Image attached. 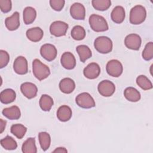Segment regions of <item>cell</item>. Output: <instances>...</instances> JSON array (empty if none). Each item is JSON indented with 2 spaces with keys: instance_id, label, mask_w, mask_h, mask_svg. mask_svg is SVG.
<instances>
[{
  "instance_id": "24",
  "label": "cell",
  "mask_w": 153,
  "mask_h": 153,
  "mask_svg": "<svg viewBox=\"0 0 153 153\" xmlns=\"http://www.w3.org/2000/svg\"><path fill=\"white\" fill-rule=\"evenodd\" d=\"M36 17V11L35 8L32 7H26L23 12V18L24 23L26 25L32 23Z\"/></svg>"
},
{
  "instance_id": "13",
  "label": "cell",
  "mask_w": 153,
  "mask_h": 153,
  "mask_svg": "<svg viewBox=\"0 0 153 153\" xmlns=\"http://www.w3.org/2000/svg\"><path fill=\"white\" fill-rule=\"evenodd\" d=\"M100 73L99 65L94 62L89 63L83 71L84 75L88 79H93L99 76Z\"/></svg>"
},
{
  "instance_id": "29",
  "label": "cell",
  "mask_w": 153,
  "mask_h": 153,
  "mask_svg": "<svg viewBox=\"0 0 153 153\" xmlns=\"http://www.w3.org/2000/svg\"><path fill=\"white\" fill-rule=\"evenodd\" d=\"M10 131L17 138L21 139L25 135L27 131V128L21 124H16L11 126Z\"/></svg>"
},
{
  "instance_id": "10",
  "label": "cell",
  "mask_w": 153,
  "mask_h": 153,
  "mask_svg": "<svg viewBox=\"0 0 153 153\" xmlns=\"http://www.w3.org/2000/svg\"><path fill=\"white\" fill-rule=\"evenodd\" d=\"M141 43L140 36L136 33L128 35L124 39V44L126 47L133 50H138L140 47Z\"/></svg>"
},
{
  "instance_id": "36",
  "label": "cell",
  "mask_w": 153,
  "mask_h": 153,
  "mask_svg": "<svg viewBox=\"0 0 153 153\" xmlns=\"http://www.w3.org/2000/svg\"><path fill=\"white\" fill-rule=\"evenodd\" d=\"M65 1L63 0H50V5L51 7L55 11H61L64 5Z\"/></svg>"
},
{
  "instance_id": "19",
  "label": "cell",
  "mask_w": 153,
  "mask_h": 153,
  "mask_svg": "<svg viewBox=\"0 0 153 153\" xmlns=\"http://www.w3.org/2000/svg\"><path fill=\"white\" fill-rule=\"evenodd\" d=\"M2 113L4 117L11 120H18L20 118L21 116V112L19 108L15 105L9 108H4L2 110Z\"/></svg>"
},
{
  "instance_id": "37",
  "label": "cell",
  "mask_w": 153,
  "mask_h": 153,
  "mask_svg": "<svg viewBox=\"0 0 153 153\" xmlns=\"http://www.w3.org/2000/svg\"><path fill=\"white\" fill-rule=\"evenodd\" d=\"M0 8L2 12L6 13L11 11L12 4L10 0H0Z\"/></svg>"
},
{
  "instance_id": "17",
  "label": "cell",
  "mask_w": 153,
  "mask_h": 153,
  "mask_svg": "<svg viewBox=\"0 0 153 153\" xmlns=\"http://www.w3.org/2000/svg\"><path fill=\"white\" fill-rule=\"evenodd\" d=\"M59 88L65 94L71 93L75 88V83L70 78H65L59 82Z\"/></svg>"
},
{
  "instance_id": "18",
  "label": "cell",
  "mask_w": 153,
  "mask_h": 153,
  "mask_svg": "<svg viewBox=\"0 0 153 153\" xmlns=\"http://www.w3.org/2000/svg\"><path fill=\"white\" fill-rule=\"evenodd\" d=\"M26 35L30 41L36 42L42 39L44 35V32L40 27H35L27 30Z\"/></svg>"
},
{
  "instance_id": "14",
  "label": "cell",
  "mask_w": 153,
  "mask_h": 153,
  "mask_svg": "<svg viewBox=\"0 0 153 153\" xmlns=\"http://www.w3.org/2000/svg\"><path fill=\"white\" fill-rule=\"evenodd\" d=\"M20 90L22 94L29 99L34 98L38 92V88L36 85L29 82L23 83L20 86Z\"/></svg>"
},
{
  "instance_id": "22",
  "label": "cell",
  "mask_w": 153,
  "mask_h": 153,
  "mask_svg": "<svg viewBox=\"0 0 153 153\" xmlns=\"http://www.w3.org/2000/svg\"><path fill=\"white\" fill-rule=\"evenodd\" d=\"M16 97V92L11 88H7L0 93L1 102L4 104H9L14 102Z\"/></svg>"
},
{
  "instance_id": "5",
  "label": "cell",
  "mask_w": 153,
  "mask_h": 153,
  "mask_svg": "<svg viewBox=\"0 0 153 153\" xmlns=\"http://www.w3.org/2000/svg\"><path fill=\"white\" fill-rule=\"evenodd\" d=\"M75 102L79 107L84 109H90L95 106L94 99L86 92L79 94L75 98Z\"/></svg>"
},
{
  "instance_id": "30",
  "label": "cell",
  "mask_w": 153,
  "mask_h": 153,
  "mask_svg": "<svg viewBox=\"0 0 153 153\" xmlns=\"http://www.w3.org/2000/svg\"><path fill=\"white\" fill-rule=\"evenodd\" d=\"M72 38L76 41L82 40L85 36V30L83 27L79 25L75 26L71 30Z\"/></svg>"
},
{
  "instance_id": "20",
  "label": "cell",
  "mask_w": 153,
  "mask_h": 153,
  "mask_svg": "<svg viewBox=\"0 0 153 153\" xmlns=\"http://www.w3.org/2000/svg\"><path fill=\"white\" fill-rule=\"evenodd\" d=\"M72 112L71 108L67 105H62L59 108L57 111V117L62 122L69 121L72 117Z\"/></svg>"
},
{
  "instance_id": "16",
  "label": "cell",
  "mask_w": 153,
  "mask_h": 153,
  "mask_svg": "<svg viewBox=\"0 0 153 153\" xmlns=\"http://www.w3.org/2000/svg\"><path fill=\"white\" fill-rule=\"evenodd\" d=\"M20 15L17 11L14 12L10 17L6 18L5 25L6 27L11 31L15 30L20 26Z\"/></svg>"
},
{
  "instance_id": "23",
  "label": "cell",
  "mask_w": 153,
  "mask_h": 153,
  "mask_svg": "<svg viewBox=\"0 0 153 153\" xmlns=\"http://www.w3.org/2000/svg\"><path fill=\"white\" fill-rule=\"evenodd\" d=\"M124 95L126 99L130 102H136L140 99V93L134 87H129L126 88L124 90Z\"/></svg>"
},
{
  "instance_id": "26",
  "label": "cell",
  "mask_w": 153,
  "mask_h": 153,
  "mask_svg": "<svg viewBox=\"0 0 153 153\" xmlns=\"http://www.w3.org/2000/svg\"><path fill=\"white\" fill-rule=\"evenodd\" d=\"M22 150L24 153H36L37 149L35 138L29 137L25 140L22 145Z\"/></svg>"
},
{
  "instance_id": "6",
  "label": "cell",
  "mask_w": 153,
  "mask_h": 153,
  "mask_svg": "<svg viewBox=\"0 0 153 153\" xmlns=\"http://www.w3.org/2000/svg\"><path fill=\"white\" fill-rule=\"evenodd\" d=\"M107 73L111 76L118 77L123 71V67L121 63L116 59L109 60L106 66Z\"/></svg>"
},
{
  "instance_id": "28",
  "label": "cell",
  "mask_w": 153,
  "mask_h": 153,
  "mask_svg": "<svg viewBox=\"0 0 153 153\" xmlns=\"http://www.w3.org/2000/svg\"><path fill=\"white\" fill-rule=\"evenodd\" d=\"M38 139L42 149L44 151L47 150L51 143V137L50 134L45 131L40 132L38 134Z\"/></svg>"
},
{
  "instance_id": "7",
  "label": "cell",
  "mask_w": 153,
  "mask_h": 153,
  "mask_svg": "<svg viewBox=\"0 0 153 153\" xmlns=\"http://www.w3.org/2000/svg\"><path fill=\"white\" fill-rule=\"evenodd\" d=\"M68 29V25L62 21H55L50 26V32L51 35L56 36H62L66 35Z\"/></svg>"
},
{
  "instance_id": "32",
  "label": "cell",
  "mask_w": 153,
  "mask_h": 153,
  "mask_svg": "<svg viewBox=\"0 0 153 153\" xmlns=\"http://www.w3.org/2000/svg\"><path fill=\"white\" fill-rule=\"evenodd\" d=\"M136 83L144 90H148L152 88V82L146 76L143 75H140L137 77Z\"/></svg>"
},
{
  "instance_id": "27",
  "label": "cell",
  "mask_w": 153,
  "mask_h": 153,
  "mask_svg": "<svg viewBox=\"0 0 153 153\" xmlns=\"http://www.w3.org/2000/svg\"><path fill=\"white\" fill-rule=\"evenodd\" d=\"M39 106L44 111H49L53 105V100L47 94H42L39 99Z\"/></svg>"
},
{
  "instance_id": "34",
  "label": "cell",
  "mask_w": 153,
  "mask_h": 153,
  "mask_svg": "<svg viewBox=\"0 0 153 153\" xmlns=\"http://www.w3.org/2000/svg\"><path fill=\"white\" fill-rule=\"evenodd\" d=\"M142 57L145 60H150L153 57V43L152 42H148L142 52Z\"/></svg>"
},
{
  "instance_id": "31",
  "label": "cell",
  "mask_w": 153,
  "mask_h": 153,
  "mask_svg": "<svg viewBox=\"0 0 153 153\" xmlns=\"http://www.w3.org/2000/svg\"><path fill=\"white\" fill-rule=\"evenodd\" d=\"M1 146L7 150H14L17 147L16 141L11 136H7L1 140Z\"/></svg>"
},
{
  "instance_id": "2",
  "label": "cell",
  "mask_w": 153,
  "mask_h": 153,
  "mask_svg": "<svg viewBox=\"0 0 153 153\" xmlns=\"http://www.w3.org/2000/svg\"><path fill=\"white\" fill-rule=\"evenodd\" d=\"M146 17L145 8L140 5L133 7L130 12V22L133 25H140L142 23Z\"/></svg>"
},
{
  "instance_id": "21",
  "label": "cell",
  "mask_w": 153,
  "mask_h": 153,
  "mask_svg": "<svg viewBox=\"0 0 153 153\" xmlns=\"http://www.w3.org/2000/svg\"><path fill=\"white\" fill-rule=\"evenodd\" d=\"M126 16L125 10L122 6H116L112 11L111 17L112 20L116 23H121L124 20Z\"/></svg>"
},
{
  "instance_id": "39",
  "label": "cell",
  "mask_w": 153,
  "mask_h": 153,
  "mask_svg": "<svg viewBox=\"0 0 153 153\" xmlns=\"http://www.w3.org/2000/svg\"><path fill=\"white\" fill-rule=\"evenodd\" d=\"M53 152H67L68 151L65 148L63 147H59L57 148L55 150L53 151Z\"/></svg>"
},
{
  "instance_id": "3",
  "label": "cell",
  "mask_w": 153,
  "mask_h": 153,
  "mask_svg": "<svg viewBox=\"0 0 153 153\" xmlns=\"http://www.w3.org/2000/svg\"><path fill=\"white\" fill-rule=\"evenodd\" d=\"M89 24L91 29L97 32H105L108 30L109 27L105 19L99 15L91 14L89 17Z\"/></svg>"
},
{
  "instance_id": "4",
  "label": "cell",
  "mask_w": 153,
  "mask_h": 153,
  "mask_svg": "<svg viewBox=\"0 0 153 153\" xmlns=\"http://www.w3.org/2000/svg\"><path fill=\"white\" fill-rule=\"evenodd\" d=\"M112 42L111 39L105 36H100L96 38L94 42L95 49L102 54H107L112 50Z\"/></svg>"
},
{
  "instance_id": "1",
  "label": "cell",
  "mask_w": 153,
  "mask_h": 153,
  "mask_svg": "<svg viewBox=\"0 0 153 153\" xmlns=\"http://www.w3.org/2000/svg\"><path fill=\"white\" fill-rule=\"evenodd\" d=\"M32 71L34 76L39 81L47 78L50 74V68L39 59H35L32 62Z\"/></svg>"
},
{
  "instance_id": "38",
  "label": "cell",
  "mask_w": 153,
  "mask_h": 153,
  "mask_svg": "<svg viewBox=\"0 0 153 153\" xmlns=\"http://www.w3.org/2000/svg\"><path fill=\"white\" fill-rule=\"evenodd\" d=\"M6 124H7V121L5 120H3L2 119L0 120V127H1L0 133H2L4 131V130H5Z\"/></svg>"
},
{
  "instance_id": "33",
  "label": "cell",
  "mask_w": 153,
  "mask_h": 153,
  "mask_svg": "<svg viewBox=\"0 0 153 153\" xmlns=\"http://www.w3.org/2000/svg\"><path fill=\"white\" fill-rule=\"evenodd\" d=\"M94 8L99 11H105L111 5L110 0H93L91 1Z\"/></svg>"
},
{
  "instance_id": "25",
  "label": "cell",
  "mask_w": 153,
  "mask_h": 153,
  "mask_svg": "<svg viewBox=\"0 0 153 153\" xmlns=\"http://www.w3.org/2000/svg\"><path fill=\"white\" fill-rule=\"evenodd\" d=\"M76 50L79 55V59L82 62H85L92 56L91 50L85 45H79L77 46Z\"/></svg>"
},
{
  "instance_id": "15",
  "label": "cell",
  "mask_w": 153,
  "mask_h": 153,
  "mask_svg": "<svg viewBox=\"0 0 153 153\" xmlns=\"http://www.w3.org/2000/svg\"><path fill=\"white\" fill-rule=\"evenodd\" d=\"M62 66L68 70L74 69L76 66V59L74 54L71 52H65L60 59Z\"/></svg>"
},
{
  "instance_id": "9",
  "label": "cell",
  "mask_w": 153,
  "mask_h": 153,
  "mask_svg": "<svg viewBox=\"0 0 153 153\" xmlns=\"http://www.w3.org/2000/svg\"><path fill=\"white\" fill-rule=\"evenodd\" d=\"M97 90L102 96L109 97L114 93L115 86L112 82L109 80H103L99 84Z\"/></svg>"
},
{
  "instance_id": "11",
  "label": "cell",
  "mask_w": 153,
  "mask_h": 153,
  "mask_svg": "<svg viewBox=\"0 0 153 153\" xmlns=\"http://www.w3.org/2000/svg\"><path fill=\"white\" fill-rule=\"evenodd\" d=\"M14 72L19 75H25L28 72L27 61L23 56L17 57L13 63Z\"/></svg>"
},
{
  "instance_id": "8",
  "label": "cell",
  "mask_w": 153,
  "mask_h": 153,
  "mask_svg": "<svg viewBox=\"0 0 153 153\" xmlns=\"http://www.w3.org/2000/svg\"><path fill=\"white\" fill-rule=\"evenodd\" d=\"M41 56L48 62L53 61L57 56V51L56 47L51 44H45L40 48Z\"/></svg>"
},
{
  "instance_id": "35",
  "label": "cell",
  "mask_w": 153,
  "mask_h": 153,
  "mask_svg": "<svg viewBox=\"0 0 153 153\" xmlns=\"http://www.w3.org/2000/svg\"><path fill=\"white\" fill-rule=\"evenodd\" d=\"M10 60V56L8 53L3 50H0V68H3L5 67Z\"/></svg>"
},
{
  "instance_id": "12",
  "label": "cell",
  "mask_w": 153,
  "mask_h": 153,
  "mask_svg": "<svg viewBox=\"0 0 153 153\" xmlns=\"http://www.w3.org/2000/svg\"><path fill=\"white\" fill-rule=\"evenodd\" d=\"M70 14L75 20H84L85 16L84 6L79 2L73 4L70 8Z\"/></svg>"
}]
</instances>
